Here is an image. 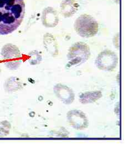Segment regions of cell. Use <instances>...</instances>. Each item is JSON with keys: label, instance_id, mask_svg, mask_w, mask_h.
Wrapping results in <instances>:
<instances>
[{"label": "cell", "instance_id": "cell-2", "mask_svg": "<svg viewBox=\"0 0 133 150\" xmlns=\"http://www.w3.org/2000/svg\"><path fill=\"white\" fill-rule=\"evenodd\" d=\"M74 27L77 34L84 38L94 36L99 30L98 22L94 17L87 14L82 15L76 19Z\"/></svg>", "mask_w": 133, "mask_h": 150}, {"label": "cell", "instance_id": "cell-8", "mask_svg": "<svg viewBox=\"0 0 133 150\" xmlns=\"http://www.w3.org/2000/svg\"><path fill=\"white\" fill-rule=\"evenodd\" d=\"M80 6L75 0H64L60 5L61 12L65 18L73 16L78 10Z\"/></svg>", "mask_w": 133, "mask_h": 150}, {"label": "cell", "instance_id": "cell-1", "mask_svg": "<svg viewBox=\"0 0 133 150\" xmlns=\"http://www.w3.org/2000/svg\"><path fill=\"white\" fill-rule=\"evenodd\" d=\"M25 13L23 0H0V35H6L17 30Z\"/></svg>", "mask_w": 133, "mask_h": 150}, {"label": "cell", "instance_id": "cell-5", "mask_svg": "<svg viewBox=\"0 0 133 150\" xmlns=\"http://www.w3.org/2000/svg\"><path fill=\"white\" fill-rule=\"evenodd\" d=\"M67 118L70 125L77 129H84L88 126V121L84 113L80 110H73L67 114Z\"/></svg>", "mask_w": 133, "mask_h": 150}, {"label": "cell", "instance_id": "cell-3", "mask_svg": "<svg viewBox=\"0 0 133 150\" xmlns=\"http://www.w3.org/2000/svg\"><path fill=\"white\" fill-rule=\"evenodd\" d=\"M91 51L89 46L84 42H78L69 48L67 57L70 66H78L89 59Z\"/></svg>", "mask_w": 133, "mask_h": 150}, {"label": "cell", "instance_id": "cell-9", "mask_svg": "<svg viewBox=\"0 0 133 150\" xmlns=\"http://www.w3.org/2000/svg\"><path fill=\"white\" fill-rule=\"evenodd\" d=\"M102 97L101 91H90L82 93L80 95V101L82 103H92L96 102Z\"/></svg>", "mask_w": 133, "mask_h": 150}, {"label": "cell", "instance_id": "cell-7", "mask_svg": "<svg viewBox=\"0 0 133 150\" xmlns=\"http://www.w3.org/2000/svg\"><path fill=\"white\" fill-rule=\"evenodd\" d=\"M42 21L43 25L46 27H54L59 22L58 14L57 11L51 7L46 8L42 12Z\"/></svg>", "mask_w": 133, "mask_h": 150}, {"label": "cell", "instance_id": "cell-4", "mask_svg": "<svg viewBox=\"0 0 133 150\" xmlns=\"http://www.w3.org/2000/svg\"><path fill=\"white\" fill-rule=\"evenodd\" d=\"M118 63L117 55L109 50H106L98 54L96 64L98 69L105 71H110L116 68Z\"/></svg>", "mask_w": 133, "mask_h": 150}, {"label": "cell", "instance_id": "cell-6", "mask_svg": "<svg viewBox=\"0 0 133 150\" xmlns=\"http://www.w3.org/2000/svg\"><path fill=\"white\" fill-rule=\"evenodd\" d=\"M54 92L59 100L65 104H70L74 101V92L67 86L57 84L54 87Z\"/></svg>", "mask_w": 133, "mask_h": 150}, {"label": "cell", "instance_id": "cell-10", "mask_svg": "<svg viewBox=\"0 0 133 150\" xmlns=\"http://www.w3.org/2000/svg\"><path fill=\"white\" fill-rule=\"evenodd\" d=\"M46 35L49 39V41L46 38H44V41H45V43L49 44V46H47L46 47L48 50L49 52H50L51 54H52L53 56H55L58 53L56 41L52 35L49 33H47Z\"/></svg>", "mask_w": 133, "mask_h": 150}]
</instances>
